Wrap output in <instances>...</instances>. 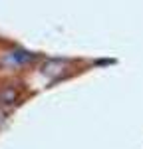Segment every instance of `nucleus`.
Segmentation results:
<instances>
[{
    "instance_id": "1",
    "label": "nucleus",
    "mask_w": 143,
    "mask_h": 149,
    "mask_svg": "<svg viewBox=\"0 0 143 149\" xmlns=\"http://www.w3.org/2000/svg\"><path fill=\"white\" fill-rule=\"evenodd\" d=\"M95 68L94 60H85V58H66V56H44L40 58V62L30 70L24 80L28 84L32 95L40 92L52 90L60 84L74 80L78 76L87 74L90 70Z\"/></svg>"
},
{
    "instance_id": "2",
    "label": "nucleus",
    "mask_w": 143,
    "mask_h": 149,
    "mask_svg": "<svg viewBox=\"0 0 143 149\" xmlns=\"http://www.w3.org/2000/svg\"><path fill=\"white\" fill-rule=\"evenodd\" d=\"M42 56V52H34L20 44L0 40V76L24 78L40 62Z\"/></svg>"
},
{
    "instance_id": "3",
    "label": "nucleus",
    "mask_w": 143,
    "mask_h": 149,
    "mask_svg": "<svg viewBox=\"0 0 143 149\" xmlns=\"http://www.w3.org/2000/svg\"><path fill=\"white\" fill-rule=\"evenodd\" d=\"M34 95L30 92L24 78H12V76H0V105L8 109H18L26 102H30Z\"/></svg>"
},
{
    "instance_id": "4",
    "label": "nucleus",
    "mask_w": 143,
    "mask_h": 149,
    "mask_svg": "<svg viewBox=\"0 0 143 149\" xmlns=\"http://www.w3.org/2000/svg\"><path fill=\"white\" fill-rule=\"evenodd\" d=\"M12 115H14V109H8V107H4V105H0V131L4 129V127L10 123Z\"/></svg>"
}]
</instances>
